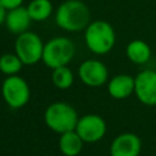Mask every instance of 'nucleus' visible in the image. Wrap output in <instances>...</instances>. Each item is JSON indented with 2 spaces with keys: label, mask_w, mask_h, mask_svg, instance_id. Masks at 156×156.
<instances>
[{
  "label": "nucleus",
  "mask_w": 156,
  "mask_h": 156,
  "mask_svg": "<svg viewBox=\"0 0 156 156\" xmlns=\"http://www.w3.org/2000/svg\"><path fill=\"white\" fill-rule=\"evenodd\" d=\"M78 77L82 83L88 87L98 88L108 80V69L106 65L99 60H85L78 67Z\"/></svg>",
  "instance_id": "nucleus-9"
},
{
  "label": "nucleus",
  "mask_w": 156,
  "mask_h": 156,
  "mask_svg": "<svg viewBox=\"0 0 156 156\" xmlns=\"http://www.w3.org/2000/svg\"><path fill=\"white\" fill-rule=\"evenodd\" d=\"M110 156H111V155H110Z\"/></svg>",
  "instance_id": "nucleus-20"
},
{
  "label": "nucleus",
  "mask_w": 156,
  "mask_h": 156,
  "mask_svg": "<svg viewBox=\"0 0 156 156\" xmlns=\"http://www.w3.org/2000/svg\"><path fill=\"white\" fill-rule=\"evenodd\" d=\"M83 140L76 130L60 134L58 149L65 156H77L83 149Z\"/></svg>",
  "instance_id": "nucleus-14"
},
{
  "label": "nucleus",
  "mask_w": 156,
  "mask_h": 156,
  "mask_svg": "<svg viewBox=\"0 0 156 156\" xmlns=\"http://www.w3.org/2000/svg\"><path fill=\"white\" fill-rule=\"evenodd\" d=\"M22 67H23V63L16 54L7 52L0 56V72L6 77L18 74Z\"/></svg>",
  "instance_id": "nucleus-17"
},
{
  "label": "nucleus",
  "mask_w": 156,
  "mask_h": 156,
  "mask_svg": "<svg viewBox=\"0 0 156 156\" xmlns=\"http://www.w3.org/2000/svg\"><path fill=\"white\" fill-rule=\"evenodd\" d=\"M30 23H32V18L28 13L27 7L21 6V7L10 10L6 13L5 26L11 34L20 35L27 32L30 27Z\"/></svg>",
  "instance_id": "nucleus-11"
},
{
  "label": "nucleus",
  "mask_w": 156,
  "mask_h": 156,
  "mask_svg": "<svg viewBox=\"0 0 156 156\" xmlns=\"http://www.w3.org/2000/svg\"><path fill=\"white\" fill-rule=\"evenodd\" d=\"M141 151V140L134 133H122L117 135L111 144V156H139Z\"/></svg>",
  "instance_id": "nucleus-10"
},
{
  "label": "nucleus",
  "mask_w": 156,
  "mask_h": 156,
  "mask_svg": "<svg viewBox=\"0 0 156 156\" xmlns=\"http://www.w3.org/2000/svg\"><path fill=\"white\" fill-rule=\"evenodd\" d=\"M55 22L66 32H82L90 23V10L82 0H66L56 9Z\"/></svg>",
  "instance_id": "nucleus-1"
},
{
  "label": "nucleus",
  "mask_w": 156,
  "mask_h": 156,
  "mask_svg": "<svg viewBox=\"0 0 156 156\" xmlns=\"http://www.w3.org/2000/svg\"><path fill=\"white\" fill-rule=\"evenodd\" d=\"M84 41L93 54L106 55L116 44V33L108 22L96 20L90 22L84 29Z\"/></svg>",
  "instance_id": "nucleus-2"
},
{
  "label": "nucleus",
  "mask_w": 156,
  "mask_h": 156,
  "mask_svg": "<svg viewBox=\"0 0 156 156\" xmlns=\"http://www.w3.org/2000/svg\"><path fill=\"white\" fill-rule=\"evenodd\" d=\"M6 13H7V11L5 10V7L2 6V4H1V1H0V26L5 23V18H6Z\"/></svg>",
  "instance_id": "nucleus-19"
},
{
  "label": "nucleus",
  "mask_w": 156,
  "mask_h": 156,
  "mask_svg": "<svg viewBox=\"0 0 156 156\" xmlns=\"http://www.w3.org/2000/svg\"><path fill=\"white\" fill-rule=\"evenodd\" d=\"M134 94L146 106H156V71L147 68L134 77Z\"/></svg>",
  "instance_id": "nucleus-7"
},
{
  "label": "nucleus",
  "mask_w": 156,
  "mask_h": 156,
  "mask_svg": "<svg viewBox=\"0 0 156 156\" xmlns=\"http://www.w3.org/2000/svg\"><path fill=\"white\" fill-rule=\"evenodd\" d=\"M44 43L41 38L30 30H27L15 40V54L20 57L23 65L32 66L41 61Z\"/></svg>",
  "instance_id": "nucleus-5"
},
{
  "label": "nucleus",
  "mask_w": 156,
  "mask_h": 156,
  "mask_svg": "<svg viewBox=\"0 0 156 156\" xmlns=\"http://www.w3.org/2000/svg\"><path fill=\"white\" fill-rule=\"evenodd\" d=\"M107 93L112 99L123 100L134 93V77L129 74H117L107 83Z\"/></svg>",
  "instance_id": "nucleus-12"
},
{
  "label": "nucleus",
  "mask_w": 156,
  "mask_h": 156,
  "mask_svg": "<svg viewBox=\"0 0 156 156\" xmlns=\"http://www.w3.org/2000/svg\"><path fill=\"white\" fill-rule=\"evenodd\" d=\"M78 119L79 117L74 107L63 101L50 104L44 112L45 124L58 134L74 130Z\"/></svg>",
  "instance_id": "nucleus-3"
},
{
  "label": "nucleus",
  "mask_w": 156,
  "mask_h": 156,
  "mask_svg": "<svg viewBox=\"0 0 156 156\" xmlns=\"http://www.w3.org/2000/svg\"><path fill=\"white\" fill-rule=\"evenodd\" d=\"M51 82L52 84L61 90L69 89L74 83V74L68 66H62L52 69L51 73Z\"/></svg>",
  "instance_id": "nucleus-16"
},
{
  "label": "nucleus",
  "mask_w": 156,
  "mask_h": 156,
  "mask_svg": "<svg viewBox=\"0 0 156 156\" xmlns=\"http://www.w3.org/2000/svg\"><path fill=\"white\" fill-rule=\"evenodd\" d=\"M0 1H1L2 6L5 7V10L6 11H10V10L21 7L24 0H0Z\"/></svg>",
  "instance_id": "nucleus-18"
},
{
  "label": "nucleus",
  "mask_w": 156,
  "mask_h": 156,
  "mask_svg": "<svg viewBox=\"0 0 156 156\" xmlns=\"http://www.w3.org/2000/svg\"><path fill=\"white\" fill-rule=\"evenodd\" d=\"M76 55V45L67 37H55L44 44L41 61L45 66L54 69L67 66Z\"/></svg>",
  "instance_id": "nucleus-4"
},
{
  "label": "nucleus",
  "mask_w": 156,
  "mask_h": 156,
  "mask_svg": "<svg viewBox=\"0 0 156 156\" xmlns=\"http://www.w3.org/2000/svg\"><path fill=\"white\" fill-rule=\"evenodd\" d=\"M106 129V122L101 116L88 113L78 119L74 130L84 143H96L104 138Z\"/></svg>",
  "instance_id": "nucleus-8"
},
{
  "label": "nucleus",
  "mask_w": 156,
  "mask_h": 156,
  "mask_svg": "<svg viewBox=\"0 0 156 156\" xmlns=\"http://www.w3.org/2000/svg\"><path fill=\"white\" fill-rule=\"evenodd\" d=\"M28 13L34 22L46 21L54 11L52 2L50 0H32L27 6Z\"/></svg>",
  "instance_id": "nucleus-15"
},
{
  "label": "nucleus",
  "mask_w": 156,
  "mask_h": 156,
  "mask_svg": "<svg viewBox=\"0 0 156 156\" xmlns=\"http://www.w3.org/2000/svg\"><path fill=\"white\" fill-rule=\"evenodd\" d=\"M151 54L152 52L150 45L141 39H134L129 41L126 48L127 58L135 65H144L149 62L151 58Z\"/></svg>",
  "instance_id": "nucleus-13"
},
{
  "label": "nucleus",
  "mask_w": 156,
  "mask_h": 156,
  "mask_svg": "<svg viewBox=\"0 0 156 156\" xmlns=\"http://www.w3.org/2000/svg\"><path fill=\"white\" fill-rule=\"evenodd\" d=\"M1 95L5 102L13 110L22 108L30 99V88L21 76H9L1 84Z\"/></svg>",
  "instance_id": "nucleus-6"
}]
</instances>
